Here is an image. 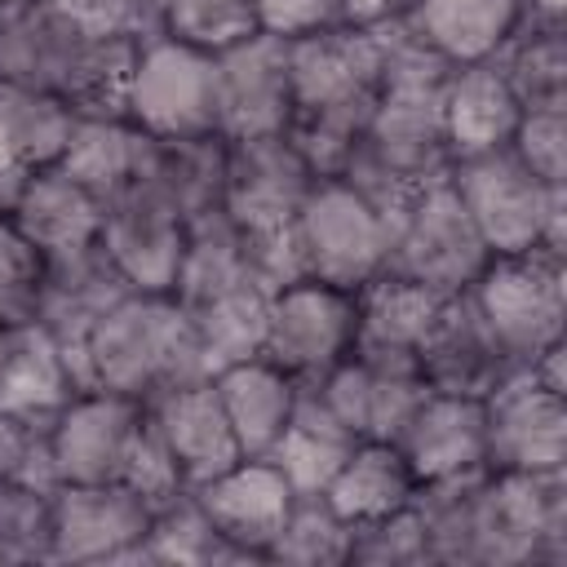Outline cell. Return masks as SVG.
<instances>
[{"label":"cell","mask_w":567,"mask_h":567,"mask_svg":"<svg viewBox=\"0 0 567 567\" xmlns=\"http://www.w3.org/2000/svg\"><path fill=\"white\" fill-rule=\"evenodd\" d=\"M102 252L115 261V270L128 279L133 292H159L173 297L182 252H186V217L164 195L155 173L120 190L102 213Z\"/></svg>","instance_id":"obj_13"},{"label":"cell","mask_w":567,"mask_h":567,"mask_svg":"<svg viewBox=\"0 0 567 567\" xmlns=\"http://www.w3.org/2000/svg\"><path fill=\"white\" fill-rule=\"evenodd\" d=\"M354 443L359 439L323 403L319 385H297L292 416H288L284 434L275 439V447L266 456L279 465V474L288 478V487L297 496H323V487L332 483L341 461L354 452Z\"/></svg>","instance_id":"obj_30"},{"label":"cell","mask_w":567,"mask_h":567,"mask_svg":"<svg viewBox=\"0 0 567 567\" xmlns=\"http://www.w3.org/2000/svg\"><path fill=\"white\" fill-rule=\"evenodd\" d=\"M487 470L545 474L567 470V394L532 368H509L483 394Z\"/></svg>","instance_id":"obj_12"},{"label":"cell","mask_w":567,"mask_h":567,"mask_svg":"<svg viewBox=\"0 0 567 567\" xmlns=\"http://www.w3.org/2000/svg\"><path fill=\"white\" fill-rule=\"evenodd\" d=\"M394 447L403 452L416 487L465 474V470H483L487 465L483 399L425 390V399L412 408V416L394 434Z\"/></svg>","instance_id":"obj_22"},{"label":"cell","mask_w":567,"mask_h":567,"mask_svg":"<svg viewBox=\"0 0 567 567\" xmlns=\"http://www.w3.org/2000/svg\"><path fill=\"white\" fill-rule=\"evenodd\" d=\"M0 483H31L53 492L58 474H53V456H49V434L0 412Z\"/></svg>","instance_id":"obj_46"},{"label":"cell","mask_w":567,"mask_h":567,"mask_svg":"<svg viewBox=\"0 0 567 567\" xmlns=\"http://www.w3.org/2000/svg\"><path fill=\"white\" fill-rule=\"evenodd\" d=\"M394 27L452 66L492 62L523 27V0H416Z\"/></svg>","instance_id":"obj_24"},{"label":"cell","mask_w":567,"mask_h":567,"mask_svg":"<svg viewBox=\"0 0 567 567\" xmlns=\"http://www.w3.org/2000/svg\"><path fill=\"white\" fill-rule=\"evenodd\" d=\"M89 377L93 390L151 403L155 394L208 372L182 306L159 292H128L97 319L89 337Z\"/></svg>","instance_id":"obj_4"},{"label":"cell","mask_w":567,"mask_h":567,"mask_svg":"<svg viewBox=\"0 0 567 567\" xmlns=\"http://www.w3.org/2000/svg\"><path fill=\"white\" fill-rule=\"evenodd\" d=\"M71 124H75L71 106L0 80V217L13 208L31 173L62 159Z\"/></svg>","instance_id":"obj_26"},{"label":"cell","mask_w":567,"mask_h":567,"mask_svg":"<svg viewBox=\"0 0 567 567\" xmlns=\"http://www.w3.org/2000/svg\"><path fill=\"white\" fill-rule=\"evenodd\" d=\"M128 279L115 270V261L102 252V244L49 257L44 266V292H40V310L35 319L58 337L80 390H93L89 377V337L97 328V319L120 306L128 297Z\"/></svg>","instance_id":"obj_17"},{"label":"cell","mask_w":567,"mask_h":567,"mask_svg":"<svg viewBox=\"0 0 567 567\" xmlns=\"http://www.w3.org/2000/svg\"><path fill=\"white\" fill-rule=\"evenodd\" d=\"M49 257L9 221L0 217V328H22L40 310Z\"/></svg>","instance_id":"obj_41"},{"label":"cell","mask_w":567,"mask_h":567,"mask_svg":"<svg viewBox=\"0 0 567 567\" xmlns=\"http://www.w3.org/2000/svg\"><path fill=\"white\" fill-rule=\"evenodd\" d=\"M75 394H80V381L58 337L40 319L9 328V350L0 363V412L49 434V425Z\"/></svg>","instance_id":"obj_25"},{"label":"cell","mask_w":567,"mask_h":567,"mask_svg":"<svg viewBox=\"0 0 567 567\" xmlns=\"http://www.w3.org/2000/svg\"><path fill=\"white\" fill-rule=\"evenodd\" d=\"M159 31L199 44L208 53H221L244 35H252L257 18H252V0H164Z\"/></svg>","instance_id":"obj_39"},{"label":"cell","mask_w":567,"mask_h":567,"mask_svg":"<svg viewBox=\"0 0 567 567\" xmlns=\"http://www.w3.org/2000/svg\"><path fill=\"white\" fill-rule=\"evenodd\" d=\"M151 173L186 221L208 213V208H221L226 137L208 133V137H186V142H159V155H155Z\"/></svg>","instance_id":"obj_36"},{"label":"cell","mask_w":567,"mask_h":567,"mask_svg":"<svg viewBox=\"0 0 567 567\" xmlns=\"http://www.w3.org/2000/svg\"><path fill=\"white\" fill-rule=\"evenodd\" d=\"M213 385H217V399L226 408L239 452L266 456L292 416L297 381L284 368H275L266 354H252V359H239V363L213 372Z\"/></svg>","instance_id":"obj_31"},{"label":"cell","mask_w":567,"mask_h":567,"mask_svg":"<svg viewBox=\"0 0 567 567\" xmlns=\"http://www.w3.org/2000/svg\"><path fill=\"white\" fill-rule=\"evenodd\" d=\"M385 62V27H328L288 40L292 120L288 142L315 168V177H341L377 106Z\"/></svg>","instance_id":"obj_2"},{"label":"cell","mask_w":567,"mask_h":567,"mask_svg":"<svg viewBox=\"0 0 567 567\" xmlns=\"http://www.w3.org/2000/svg\"><path fill=\"white\" fill-rule=\"evenodd\" d=\"M142 421V399L115 390H80L49 425V456L58 483H120Z\"/></svg>","instance_id":"obj_18"},{"label":"cell","mask_w":567,"mask_h":567,"mask_svg":"<svg viewBox=\"0 0 567 567\" xmlns=\"http://www.w3.org/2000/svg\"><path fill=\"white\" fill-rule=\"evenodd\" d=\"M470 301L501 341L514 368L536 363L567 332V270L563 248H527L487 257L470 284Z\"/></svg>","instance_id":"obj_6"},{"label":"cell","mask_w":567,"mask_h":567,"mask_svg":"<svg viewBox=\"0 0 567 567\" xmlns=\"http://www.w3.org/2000/svg\"><path fill=\"white\" fill-rule=\"evenodd\" d=\"M159 142L124 115H75L58 168L102 199V208L155 168Z\"/></svg>","instance_id":"obj_28"},{"label":"cell","mask_w":567,"mask_h":567,"mask_svg":"<svg viewBox=\"0 0 567 567\" xmlns=\"http://www.w3.org/2000/svg\"><path fill=\"white\" fill-rule=\"evenodd\" d=\"M124 120L155 142L217 133V53L164 31L137 40L124 84Z\"/></svg>","instance_id":"obj_7"},{"label":"cell","mask_w":567,"mask_h":567,"mask_svg":"<svg viewBox=\"0 0 567 567\" xmlns=\"http://www.w3.org/2000/svg\"><path fill=\"white\" fill-rule=\"evenodd\" d=\"M310 186H315V168L301 159L288 133L226 142L221 213L239 226V235L288 230Z\"/></svg>","instance_id":"obj_16"},{"label":"cell","mask_w":567,"mask_h":567,"mask_svg":"<svg viewBox=\"0 0 567 567\" xmlns=\"http://www.w3.org/2000/svg\"><path fill=\"white\" fill-rule=\"evenodd\" d=\"M292 239L306 279L359 292L385 270L390 217L346 177H315L292 217Z\"/></svg>","instance_id":"obj_8"},{"label":"cell","mask_w":567,"mask_h":567,"mask_svg":"<svg viewBox=\"0 0 567 567\" xmlns=\"http://www.w3.org/2000/svg\"><path fill=\"white\" fill-rule=\"evenodd\" d=\"M359 301V328H354V350L363 354H399V359H416L421 337L430 332L439 306L447 301L443 292L412 284L403 275L381 270L372 284H363L354 292Z\"/></svg>","instance_id":"obj_33"},{"label":"cell","mask_w":567,"mask_h":567,"mask_svg":"<svg viewBox=\"0 0 567 567\" xmlns=\"http://www.w3.org/2000/svg\"><path fill=\"white\" fill-rule=\"evenodd\" d=\"M292 120L288 40L252 31L217 53V133L226 142L279 137Z\"/></svg>","instance_id":"obj_15"},{"label":"cell","mask_w":567,"mask_h":567,"mask_svg":"<svg viewBox=\"0 0 567 567\" xmlns=\"http://www.w3.org/2000/svg\"><path fill=\"white\" fill-rule=\"evenodd\" d=\"M416 368H421L425 385L439 390V394L483 399L514 363L501 350V341L492 337V328L483 323V315L470 301V292H456V297H447L439 306L430 332L421 337Z\"/></svg>","instance_id":"obj_21"},{"label":"cell","mask_w":567,"mask_h":567,"mask_svg":"<svg viewBox=\"0 0 567 567\" xmlns=\"http://www.w3.org/2000/svg\"><path fill=\"white\" fill-rule=\"evenodd\" d=\"M151 505L124 483L53 487V563H128L146 558ZM151 563V558H146Z\"/></svg>","instance_id":"obj_14"},{"label":"cell","mask_w":567,"mask_h":567,"mask_svg":"<svg viewBox=\"0 0 567 567\" xmlns=\"http://www.w3.org/2000/svg\"><path fill=\"white\" fill-rule=\"evenodd\" d=\"M257 31L279 40H301L346 22V0H252Z\"/></svg>","instance_id":"obj_47"},{"label":"cell","mask_w":567,"mask_h":567,"mask_svg":"<svg viewBox=\"0 0 567 567\" xmlns=\"http://www.w3.org/2000/svg\"><path fill=\"white\" fill-rule=\"evenodd\" d=\"M563 18H567V0H523V22L563 27Z\"/></svg>","instance_id":"obj_49"},{"label":"cell","mask_w":567,"mask_h":567,"mask_svg":"<svg viewBox=\"0 0 567 567\" xmlns=\"http://www.w3.org/2000/svg\"><path fill=\"white\" fill-rule=\"evenodd\" d=\"M44 4L71 27L106 40H146L159 31V13L151 0H44Z\"/></svg>","instance_id":"obj_44"},{"label":"cell","mask_w":567,"mask_h":567,"mask_svg":"<svg viewBox=\"0 0 567 567\" xmlns=\"http://www.w3.org/2000/svg\"><path fill=\"white\" fill-rule=\"evenodd\" d=\"M4 350H9V328H0V363H4Z\"/></svg>","instance_id":"obj_50"},{"label":"cell","mask_w":567,"mask_h":567,"mask_svg":"<svg viewBox=\"0 0 567 567\" xmlns=\"http://www.w3.org/2000/svg\"><path fill=\"white\" fill-rule=\"evenodd\" d=\"M102 199L93 190H84L75 177H66L58 164L40 168L27 177V186L18 190L13 208L4 213L44 257H62L75 248L97 244L102 235Z\"/></svg>","instance_id":"obj_29"},{"label":"cell","mask_w":567,"mask_h":567,"mask_svg":"<svg viewBox=\"0 0 567 567\" xmlns=\"http://www.w3.org/2000/svg\"><path fill=\"white\" fill-rule=\"evenodd\" d=\"M518 120H523V106L496 62L452 66L443 89V142L452 159L509 146Z\"/></svg>","instance_id":"obj_27"},{"label":"cell","mask_w":567,"mask_h":567,"mask_svg":"<svg viewBox=\"0 0 567 567\" xmlns=\"http://www.w3.org/2000/svg\"><path fill=\"white\" fill-rule=\"evenodd\" d=\"M452 62L416 44L403 27H385V62L377 106L341 177L394 217L430 182L447 177L452 155L443 142V89Z\"/></svg>","instance_id":"obj_1"},{"label":"cell","mask_w":567,"mask_h":567,"mask_svg":"<svg viewBox=\"0 0 567 567\" xmlns=\"http://www.w3.org/2000/svg\"><path fill=\"white\" fill-rule=\"evenodd\" d=\"M53 549V492L31 483H0V558L31 563Z\"/></svg>","instance_id":"obj_40"},{"label":"cell","mask_w":567,"mask_h":567,"mask_svg":"<svg viewBox=\"0 0 567 567\" xmlns=\"http://www.w3.org/2000/svg\"><path fill=\"white\" fill-rule=\"evenodd\" d=\"M416 0H346V22L354 27H394Z\"/></svg>","instance_id":"obj_48"},{"label":"cell","mask_w":567,"mask_h":567,"mask_svg":"<svg viewBox=\"0 0 567 567\" xmlns=\"http://www.w3.org/2000/svg\"><path fill=\"white\" fill-rule=\"evenodd\" d=\"M151 4H155V13H159V4H164V0H151Z\"/></svg>","instance_id":"obj_52"},{"label":"cell","mask_w":567,"mask_h":567,"mask_svg":"<svg viewBox=\"0 0 567 567\" xmlns=\"http://www.w3.org/2000/svg\"><path fill=\"white\" fill-rule=\"evenodd\" d=\"M310 385H319L323 403L354 439H385V443H394V434L430 390L416 359L363 354V350H350L323 381Z\"/></svg>","instance_id":"obj_20"},{"label":"cell","mask_w":567,"mask_h":567,"mask_svg":"<svg viewBox=\"0 0 567 567\" xmlns=\"http://www.w3.org/2000/svg\"><path fill=\"white\" fill-rule=\"evenodd\" d=\"M346 563H354V567H425V563H434L421 514L412 505H403L377 523L354 527Z\"/></svg>","instance_id":"obj_42"},{"label":"cell","mask_w":567,"mask_h":567,"mask_svg":"<svg viewBox=\"0 0 567 567\" xmlns=\"http://www.w3.org/2000/svg\"><path fill=\"white\" fill-rule=\"evenodd\" d=\"M487 244L478 239L465 204L456 199L452 182L439 177L421 195H412L390 217V252L385 270L412 284H425L443 297L470 292L478 270L487 266Z\"/></svg>","instance_id":"obj_10"},{"label":"cell","mask_w":567,"mask_h":567,"mask_svg":"<svg viewBox=\"0 0 567 567\" xmlns=\"http://www.w3.org/2000/svg\"><path fill=\"white\" fill-rule=\"evenodd\" d=\"M359 328V301L346 288L297 279L270 292L261 354L284 368L297 385L323 381L350 350Z\"/></svg>","instance_id":"obj_11"},{"label":"cell","mask_w":567,"mask_h":567,"mask_svg":"<svg viewBox=\"0 0 567 567\" xmlns=\"http://www.w3.org/2000/svg\"><path fill=\"white\" fill-rule=\"evenodd\" d=\"M195 346H199V363L204 372H221L239 359L261 354V337H266V306H270V288L257 279H239L230 288H217L199 301H177Z\"/></svg>","instance_id":"obj_32"},{"label":"cell","mask_w":567,"mask_h":567,"mask_svg":"<svg viewBox=\"0 0 567 567\" xmlns=\"http://www.w3.org/2000/svg\"><path fill=\"white\" fill-rule=\"evenodd\" d=\"M567 540V478L563 470L514 474L487 470L474 501L470 567H514L563 554Z\"/></svg>","instance_id":"obj_9"},{"label":"cell","mask_w":567,"mask_h":567,"mask_svg":"<svg viewBox=\"0 0 567 567\" xmlns=\"http://www.w3.org/2000/svg\"><path fill=\"white\" fill-rule=\"evenodd\" d=\"M509 151L540 182L567 190V111H523Z\"/></svg>","instance_id":"obj_45"},{"label":"cell","mask_w":567,"mask_h":567,"mask_svg":"<svg viewBox=\"0 0 567 567\" xmlns=\"http://www.w3.org/2000/svg\"><path fill=\"white\" fill-rule=\"evenodd\" d=\"M120 483H124L133 496H142L151 509H159V505H168V501H177V496L186 492V478H182V470H177V461H173L164 434L155 430L151 412H146L142 430H137V439H133V447H128V461H124V470H120Z\"/></svg>","instance_id":"obj_43"},{"label":"cell","mask_w":567,"mask_h":567,"mask_svg":"<svg viewBox=\"0 0 567 567\" xmlns=\"http://www.w3.org/2000/svg\"><path fill=\"white\" fill-rule=\"evenodd\" d=\"M137 40H106L71 27L44 0L0 13V80L44 93L75 115H124V84Z\"/></svg>","instance_id":"obj_3"},{"label":"cell","mask_w":567,"mask_h":567,"mask_svg":"<svg viewBox=\"0 0 567 567\" xmlns=\"http://www.w3.org/2000/svg\"><path fill=\"white\" fill-rule=\"evenodd\" d=\"M190 496L213 523V532L239 558H266L297 501V492L288 487V478L270 456H239L221 474L195 483Z\"/></svg>","instance_id":"obj_19"},{"label":"cell","mask_w":567,"mask_h":567,"mask_svg":"<svg viewBox=\"0 0 567 567\" xmlns=\"http://www.w3.org/2000/svg\"><path fill=\"white\" fill-rule=\"evenodd\" d=\"M523 111H567V40L563 27L523 22L492 58Z\"/></svg>","instance_id":"obj_35"},{"label":"cell","mask_w":567,"mask_h":567,"mask_svg":"<svg viewBox=\"0 0 567 567\" xmlns=\"http://www.w3.org/2000/svg\"><path fill=\"white\" fill-rule=\"evenodd\" d=\"M155 430L164 434L186 487L221 474L226 465H235L244 452L235 443V430L226 421V408L217 399V385L213 377H195V381H182L164 394H155L146 403Z\"/></svg>","instance_id":"obj_23"},{"label":"cell","mask_w":567,"mask_h":567,"mask_svg":"<svg viewBox=\"0 0 567 567\" xmlns=\"http://www.w3.org/2000/svg\"><path fill=\"white\" fill-rule=\"evenodd\" d=\"M13 4H18V0H0V13H4V9H13Z\"/></svg>","instance_id":"obj_51"},{"label":"cell","mask_w":567,"mask_h":567,"mask_svg":"<svg viewBox=\"0 0 567 567\" xmlns=\"http://www.w3.org/2000/svg\"><path fill=\"white\" fill-rule=\"evenodd\" d=\"M447 182L492 257L527 252V248H563L567 190L540 182L509 146L452 159Z\"/></svg>","instance_id":"obj_5"},{"label":"cell","mask_w":567,"mask_h":567,"mask_svg":"<svg viewBox=\"0 0 567 567\" xmlns=\"http://www.w3.org/2000/svg\"><path fill=\"white\" fill-rule=\"evenodd\" d=\"M350 523L332 514L323 496H297L284 532L266 549L270 563H292V567H337L350 558Z\"/></svg>","instance_id":"obj_37"},{"label":"cell","mask_w":567,"mask_h":567,"mask_svg":"<svg viewBox=\"0 0 567 567\" xmlns=\"http://www.w3.org/2000/svg\"><path fill=\"white\" fill-rule=\"evenodd\" d=\"M412 496H416V478H412L403 452L385 439H359L354 452L332 474V483L323 487V501L350 527L377 523V518L412 505Z\"/></svg>","instance_id":"obj_34"},{"label":"cell","mask_w":567,"mask_h":567,"mask_svg":"<svg viewBox=\"0 0 567 567\" xmlns=\"http://www.w3.org/2000/svg\"><path fill=\"white\" fill-rule=\"evenodd\" d=\"M146 558L151 563H235L239 554L213 532V523L204 518V509L195 505V496L186 487L177 501H168L151 514Z\"/></svg>","instance_id":"obj_38"}]
</instances>
